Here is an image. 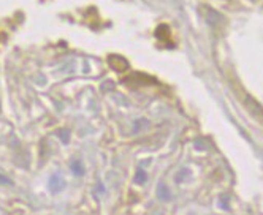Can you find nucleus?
<instances>
[{
    "instance_id": "obj_1",
    "label": "nucleus",
    "mask_w": 263,
    "mask_h": 215,
    "mask_svg": "<svg viewBox=\"0 0 263 215\" xmlns=\"http://www.w3.org/2000/svg\"><path fill=\"white\" fill-rule=\"evenodd\" d=\"M64 187H65V181H64V178H62L61 174H54V175H51V179H49V190H51L52 193H59V191H62Z\"/></svg>"
},
{
    "instance_id": "obj_2",
    "label": "nucleus",
    "mask_w": 263,
    "mask_h": 215,
    "mask_svg": "<svg viewBox=\"0 0 263 215\" xmlns=\"http://www.w3.org/2000/svg\"><path fill=\"white\" fill-rule=\"evenodd\" d=\"M71 169H73V172L77 174V175H83V174H84V169L81 168V165H80V163H74Z\"/></svg>"
},
{
    "instance_id": "obj_3",
    "label": "nucleus",
    "mask_w": 263,
    "mask_h": 215,
    "mask_svg": "<svg viewBox=\"0 0 263 215\" xmlns=\"http://www.w3.org/2000/svg\"><path fill=\"white\" fill-rule=\"evenodd\" d=\"M0 184H7V185H8L10 181H8L7 178H4V175H0Z\"/></svg>"
}]
</instances>
